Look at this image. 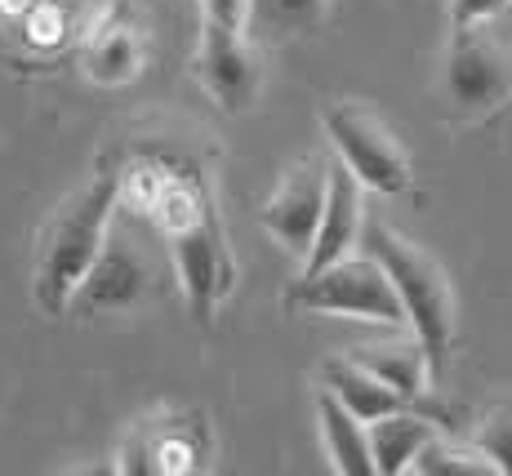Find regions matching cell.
<instances>
[{
  "label": "cell",
  "mask_w": 512,
  "mask_h": 476,
  "mask_svg": "<svg viewBox=\"0 0 512 476\" xmlns=\"http://www.w3.org/2000/svg\"><path fill=\"white\" fill-rule=\"evenodd\" d=\"M116 205H130L165 236L187 312L196 321H214L219 303L236 285V263L219 223L210 174L192 156L139 147L125 165H116Z\"/></svg>",
  "instance_id": "cell-1"
},
{
  "label": "cell",
  "mask_w": 512,
  "mask_h": 476,
  "mask_svg": "<svg viewBox=\"0 0 512 476\" xmlns=\"http://www.w3.org/2000/svg\"><path fill=\"white\" fill-rule=\"evenodd\" d=\"M116 218V165L103 161L98 170L58 201V210L45 218L36 236L32 263V299L45 316H63L76 285L85 281L90 263L103 250V236Z\"/></svg>",
  "instance_id": "cell-2"
},
{
  "label": "cell",
  "mask_w": 512,
  "mask_h": 476,
  "mask_svg": "<svg viewBox=\"0 0 512 476\" xmlns=\"http://www.w3.org/2000/svg\"><path fill=\"white\" fill-rule=\"evenodd\" d=\"M361 250L388 272L392 290L401 299L406 325L428 356L432 388L450 379V347H455V285L450 272L423 250L419 241L392 232L388 223H366L361 227Z\"/></svg>",
  "instance_id": "cell-3"
},
{
  "label": "cell",
  "mask_w": 512,
  "mask_h": 476,
  "mask_svg": "<svg viewBox=\"0 0 512 476\" xmlns=\"http://www.w3.org/2000/svg\"><path fill=\"white\" fill-rule=\"evenodd\" d=\"M321 130H326L339 165L357 178L366 192L401 196L410 187V178H415L410 156L379 112H370V107H361V103L330 98V103H321Z\"/></svg>",
  "instance_id": "cell-4"
},
{
  "label": "cell",
  "mask_w": 512,
  "mask_h": 476,
  "mask_svg": "<svg viewBox=\"0 0 512 476\" xmlns=\"http://www.w3.org/2000/svg\"><path fill=\"white\" fill-rule=\"evenodd\" d=\"M290 312H330V316H357L370 325H392L401 330L406 312L392 290L388 272L370 259V254H343L339 263H326L317 272H303L299 281L285 290Z\"/></svg>",
  "instance_id": "cell-5"
},
{
  "label": "cell",
  "mask_w": 512,
  "mask_h": 476,
  "mask_svg": "<svg viewBox=\"0 0 512 476\" xmlns=\"http://www.w3.org/2000/svg\"><path fill=\"white\" fill-rule=\"evenodd\" d=\"M441 98L450 116L481 121L512 103V49L481 32V23L455 27L446 49V72H441Z\"/></svg>",
  "instance_id": "cell-6"
},
{
  "label": "cell",
  "mask_w": 512,
  "mask_h": 476,
  "mask_svg": "<svg viewBox=\"0 0 512 476\" xmlns=\"http://www.w3.org/2000/svg\"><path fill=\"white\" fill-rule=\"evenodd\" d=\"M205 454H210L205 419L161 410L152 419L130 423L121 450H116V468L134 476H183V472H201Z\"/></svg>",
  "instance_id": "cell-7"
},
{
  "label": "cell",
  "mask_w": 512,
  "mask_h": 476,
  "mask_svg": "<svg viewBox=\"0 0 512 476\" xmlns=\"http://www.w3.org/2000/svg\"><path fill=\"white\" fill-rule=\"evenodd\" d=\"M326 183H330V161L326 156H303L281 174V183L272 187V196L259 205V227L285 254L308 259L312 236L321 223V205H326Z\"/></svg>",
  "instance_id": "cell-8"
},
{
  "label": "cell",
  "mask_w": 512,
  "mask_h": 476,
  "mask_svg": "<svg viewBox=\"0 0 512 476\" xmlns=\"http://www.w3.org/2000/svg\"><path fill=\"white\" fill-rule=\"evenodd\" d=\"M152 281H156L152 259H147L130 236H121V232L107 227L103 250H98V259L90 263L85 281L76 285L67 312H81V316L130 312V307H139L147 294H152Z\"/></svg>",
  "instance_id": "cell-9"
},
{
  "label": "cell",
  "mask_w": 512,
  "mask_h": 476,
  "mask_svg": "<svg viewBox=\"0 0 512 476\" xmlns=\"http://www.w3.org/2000/svg\"><path fill=\"white\" fill-rule=\"evenodd\" d=\"M192 72L223 112H254V103L263 94V58L245 32L201 23V45H196Z\"/></svg>",
  "instance_id": "cell-10"
},
{
  "label": "cell",
  "mask_w": 512,
  "mask_h": 476,
  "mask_svg": "<svg viewBox=\"0 0 512 476\" xmlns=\"http://www.w3.org/2000/svg\"><path fill=\"white\" fill-rule=\"evenodd\" d=\"M143 63H147V36H143V27L125 14V9L103 14L90 32H85V41H81V72H85V81H94L103 89L139 81Z\"/></svg>",
  "instance_id": "cell-11"
},
{
  "label": "cell",
  "mask_w": 512,
  "mask_h": 476,
  "mask_svg": "<svg viewBox=\"0 0 512 476\" xmlns=\"http://www.w3.org/2000/svg\"><path fill=\"white\" fill-rule=\"evenodd\" d=\"M366 187L357 183L343 165L330 161V183H326V205H321V223L312 236V250L303 259V272H317L326 263H339L343 254L361 250V227H366Z\"/></svg>",
  "instance_id": "cell-12"
},
{
  "label": "cell",
  "mask_w": 512,
  "mask_h": 476,
  "mask_svg": "<svg viewBox=\"0 0 512 476\" xmlns=\"http://www.w3.org/2000/svg\"><path fill=\"white\" fill-rule=\"evenodd\" d=\"M317 388H326L339 405H348L361 423H374V419H383V414L406 410L410 405L406 396H401L397 388H388V383H383L374 370H366L352 352H334V356L321 361Z\"/></svg>",
  "instance_id": "cell-13"
},
{
  "label": "cell",
  "mask_w": 512,
  "mask_h": 476,
  "mask_svg": "<svg viewBox=\"0 0 512 476\" xmlns=\"http://www.w3.org/2000/svg\"><path fill=\"white\" fill-rule=\"evenodd\" d=\"M366 436H370V459H374V472L379 476H401L410 472V463L419 459V450L437 436V423L428 414H410L406 410H392L383 419L366 423Z\"/></svg>",
  "instance_id": "cell-14"
},
{
  "label": "cell",
  "mask_w": 512,
  "mask_h": 476,
  "mask_svg": "<svg viewBox=\"0 0 512 476\" xmlns=\"http://www.w3.org/2000/svg\"><path fill=\"white\" fill-rule=\"evenodd\" d=\"M317 423H321V441H326L330 468L343 476H374V459H370V436L366 423L339 405L326 388H317Z\"/></svg>",
  "instance_id": "cell-15"
},
{
  "label": "cell",
  "mask_w": 512,
  "mask_h": 476,
  "mask_svg": "<svg viewBox=\"0 0 512 476\" xmlns=\"http://www.w3.org/2000/svg\"><path fill=\"white\" fill-rule=\"evenodd\" d=\"M352 356H357L366 370L379 374L388 388H397L406 401H419V396L432 392L428 356H423L415 334H410V339H388V343H361V347H352Z\"/></svg>",
  "instance_id": "cell-16"
},
{
  "label": "cell",
  "mask_w": 512,
  "mask_h": 476,
  "mask_svg": "<svg viewBox=\"0 0 512 476\" xmlns=\"http://www.w3.org/2000/svg\"><path fill=\"white\" fill-rule=\"evenodd\" d=\"M330 0H250V27L268 36H308L321 32Z\"/></svg>",
  "instance_id": "cell-17"
},
{
  "label": "cell",
  "mask_w": 512,
  "mask_h": 476,
  "mask_svg": "<svg viewBox=\"0 0 512 476\" xmlns=\"http://www.w3.org/2000/svg\"><path fill=\"white\" fill-rule=\"evenodd\" d=\"M410 472H423V476H490L495 472V463H490L477 445L446 441V436L437 432L419 450V459L410 463Z\"/></svg>",
  "instance_id": "cell-18"
},
{
  "label": "cell",
  "mask_w": 512,
  "mask_h": 476,
  "mask_svg": "<svg viewBox=\"0 0 512 476\" xmlns=\"http://www.w3.org/2000/svg\"><path fill=\"white\" fill-rule=\"evenodd\" d=\"M472 445L495 463L499 476H512V401H499V405H490V410L481 414Z\"/></svg>",
  "instance_id": "cell-19"
},
{
  "label": "cell",
  "mask_w": 512,
  "mask_h": 476,
  "mask_svg": "<svg viewBox=\"0 0 512 476\" xmlns=\"http://www.w3.org/2000/svg\"><path fill=\"white\" fill-rule=\"evenodd\" d=\"M201 23L250 32V0H201Z\"/></svg>",
  "instance_id": "cell-20"
},
{
  "label": "cell",
  "mask_w": 512,
  "mask_h": 476,
  "mask_svg": "<svg viewBox=\"0 0 512 476\" xmlns=\"http://www.w3.org/2000/svg\"><path fill=\"white\" fill-rule=\"evenodd\" d=\"M504 9H512L508 0H450V27H472V23H490Z\"/></svg>",
  "instance_id": "cell-21"
},
{
  "label": "cell",
  "mask_w": 512,
  "mask_h": 476,
  "mask_svg": "<svg viewBox=\"0 0 512 476\" xmlns=\"http://www.w3.org/2000/svg\"><path fill=\"white\" fill-rule=\"evenodd\" d=\"M508 5H512V0H508Z\"/></svg>",
  "instance_id": "cell-22"
}]
</instances>
